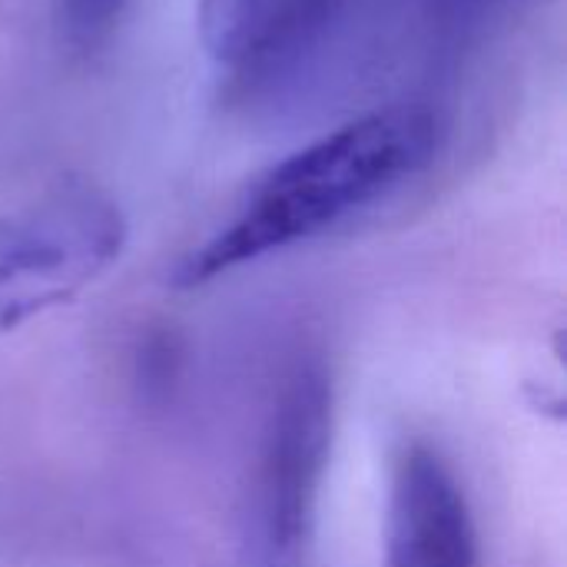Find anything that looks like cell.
Masks as SVG:
<instances>
[{"mask_svg": "<svg viewBox=\"0 0 567 567\" xmlns=\"http://www.w3.org/2000/svg\"><path fill=\"white\" fill-rule=\"evenodd\" d=\"M439 143V113L422 100H395L346 116L249 186L236 213L186 256L179 286H206L332 233L425 173Z\"/></svg>", "mask_w": 567, "mask_h": 567, "instance_id": "1", "label": "cell"}, {"mask_svg": "<svg viewBox=\"0 0 567 567\" xmlns=\"http://www.w3.org/2000/svg\"><path fill=\"white\" fill-rule=\"evenodd\" d=\"M462 0H292L226 73L233 103L276 116L365 100L435 53Z\"/></svg>", "mask_w": 567, "mask_h": 567, "instance_id": "2", "label": "cell"}, {"mask_svg": "<svg viewBox=\"0 0 567 567\" xmlns=\"http://www.w3.org/2000/svg\"><path fill=\"white\" fill-rule=\"evenodd\" d=\"M123 239L120 209L83 183H66L0 219V332L96 279Z\"/></svg>", "mask_w": 567, "mask_h": 567, "instance_id": "3", "label": "cell"}, {"mask_svg": "<svg viewBox=\"0 0 567 567\" xmlns=\"http://www.w3.org/2000/svg\"><path fill=\"white\" fill-rule=\"evenodd\" d=\"M382 567H478L465 488L429 445H409L395 458Z\"/></svg>", "mask_w": 567, "mask_h": 567, "instance_id": "4", "label": "cell"}, {"mask_svg": "<svg viewBox=\"0 0 567 567\" xmlns=\"http://www.w3.org/2000/svg\"><path fill=\"white\" fill-rule=\"evenodd\" d=\"M329 435V395L319 375L302 372L292 392L282 402V415L276 425L272 449V528L292 545L302 532V518L309 512V495L316 492V478L322 468Z\"/></svg>", "mask_w": 567, "mask_h": 567, "instance_id": "5", "label": "cell"}, {"mask_svg": "<svg viewBox=\"0 0 567 567\" xmlns=\"http://www.w3.org/2000/svg\"><path fill=\"white\" fill-rule=\"evenodd\" d=\"M292 0H199V30L223 73L236 70L276 27Z\"/></svg>", "mask_w": 567, "mask_h": 567, "instance_id": "6", "label": "cell"}, {"mask_svg": "<svg viewBox=\"0 0 567 567\" xmlns=\"http://www.w3.org/2000/svg\"><path fill=\"white\" fill-rule=\"evenodd\" d=\"M140 0H56V27L73 53H96L113 40Z\"/></svg>", "mask_w": 567, "mask_h": 567, "instance_id": "7", "label": "cell"}, {"mask_svg": "<svg viewBox=\"0 0 567 567\" xmlns=\"http://www.w3.org/2000/svg\"><path fill=\"white\" fill-rule=\"evenodd\" d=\"M462 3H465V7H468V10H472V7H475V3H492V0H462Z\"/></svg>", "mask_w": 567, "mask_h": 567, "instance_id": "8", "label": "cell"}]
</instances>
